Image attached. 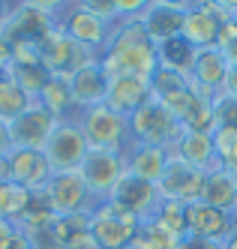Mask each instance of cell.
<instances>
[{
  "label": "cell",
  "instance_id": "obj_1",
  "mask_svg": "<svg viewBox=\"0 0 237 249\" xmlns=\"http://www.w3.org/2000/svg\"><path fill=\"white\" fill-rule=\"evenodd\" d=\"M99 66L105 69L108 78L114 75L153 78V72L159 69V51L147 36L141 18H123L111 27L108 42L99 54Z\"/></svg>",
  "mask_w": 237,
  "mask_h": 249
},
{
  "label": "cell",
  "instance_id": "obj_2",
  "mask_svg": "<svg viewBox=\"0 0 237 249\" xmlns=\"http://www.w3.org/2000/svg\"><path fill=\"white\" fill-rule=\"evenodd\" d=\"M78 129L87 138L90 150H111V153H129L132 135H129V120L123 114L111 111L108 105H93L75 114Z\"/></svg>",
  "mask_w": 237,
  "mask_h": 249
},
{
  "label": "cell",
  "instance_id": "obj_3",
  "mask_svg": "<svg viewBox=\"0 0 237 249\" xmlns=\"http://www.w3.org/2000/svg\"><path fill=\"white\" fill-rule=\"evenodd\" d=\"M129 120V135L132 144H150V147H165L174 150V144L183 135V123H180L168 108H162L156 99L144 102L135 114L126 117Z\"/></svg>",
  "mask_w": 237,
  "mask_h": 249
},
{
  "label": "cell",
  "instance_id": "obj_4",
  "mask_svg": "<svg viewBox=\"0 0 237 249\" xmlns=\"http://www.w3.org/2000/svg\"><path fill=\"white\" fill-rule=\"evenodd\" d=\"M54 24H57L72 42H78L81 48H87L90 54H102V48L108 42V33H111V24H105L99 15H93L84 0L78 3H57V15H54Z\"/></svg>",
  "mask_w": 237,
  "mask_h": 249
},
{
  "label": "cell",
  "instance_id": "obj_5",
  "mask_svg": "<svg viewBox=\"0 0 237 249\" xmlns=\"http://www.w3.org/2000/svg\"><path fill=\"white\" fill-rule=\"evenodd\" d=\"M138 231V219L111 198L99 201L90 210V237L96 249H129Z\"/></svg>",
  "mask_w": 237,
  "mask_h": 249
},
{
  "label": "cell",
  "instance_id": "obj_6",
  "mask_svg": "<svg viewBox=\"0 0 237 249\" xmlns=\"http://www.w3.org/2000/svg\"><path fill=\"white\" fill-rule=\"evenodd\" d=\"M150 90H153V99L162 105V108H168L183 126L195 117V111L207 102V99L198 96V90L192 87L189 75L171 72V69H162V66L156 69L153 78H150Z\"/></svg>",
  "mask_w": 237,
  "mask_h": 249
},
{
  "label": "cell",
  "instance_id": "obj_7",
  "mask_svg": "<svg viewBox=\"0 0 237 249\" xmlns=\"http://www.w3.org/2000/svg\"><path fill=\"white\" fill-rule=\"evenodd\" d=\"M36 54H39V63L48 69L51 75H63V78H69L75 69L99 60L96 54H90V51L81 48L78 42H72L57 24H54L45 36L36 42Z\"/></svg>",
  "mask_w": 237,
  "mask_h": 249
},
{
  "label": "cell",
  "instance_id": "obj_8",
  "mask_svg": "<svg viewBox=\"0 0 237 249\" xmlns=\"http://www.w3.org/2000/svg\"><path fill=\"white\" fill-rule=\"evenodd\" d=\"M126 153H111V150H90L78 168L84 186L90 189L93 201H108L114 186L126 177Z\"/></svg>",
  "mask_w": 237,
  "mask_h": 249
},
{
  "label": "cell",
  "instance_id": "obj_9",
  "mask_svg": "<svg viewBox=\"0 0 237 249\" xmlns=\"http://www.w3.org/2000/svg\"><path fill=\"white\" fill-rule=\"evenodd\" d=\"M54 15H57V3H15L9 9V18L0 30V36L9 45L39 42L54 27Z\"/></svg>",
  "mask_w": 237,
  "mask_h": 249
},
{
  "label": "cell",
  "instance_id": "obj_10",
  "mask_svg": "<svg viewBox=\"0 0 237 249\" xmlns=\"http://www.w3.org/2000/svg\"><path fill=\"white\" fill-rule=\"evenodd\" d=\"M42 153H45V159H48V165H51L54 174L78 171L81 168V162H84V156L90 153V147H87L84 132L78 129L75 117L60 120L57 126H54V132L48 138V144L42 147Z\"/></svg>",
  "mask_w": 237,
  "mask_h": 249
},
{
  "label": "cell",
  "instance_id": "obj_11",
  "mask_svg": "<svg viewBox=\"0 0 237 249\" xmlns=\"http://www.w3.org/2000/svg\"><path fill=\"white\" fill-rule=\"evenodd\" d=\"M231 3H189L183 12V24H180V36H183L195 51L201 48H216L219 27L228 18Z\"/></svg>",
  "mask_w": 237,
  "mask_h": 249
},
{
  "label": "cell",
  "instance_id": "obj_12",
  "mask_svg": "<svg viewBox=\"0 0 237 249\" xmlns=\"http://www.w3.org/2000/svg\"><path fill=\"white\" fill-rule=\"evenodd\" d=\"M45 195L54 207L57 216H75V213H90L96 207L93 195L84 186L78 171H63V174H51V180L45 183Z\"/></svg>",
  "mask_w": 237,
  "mask_h": 249
},
{
  "label": "cell",
  "instance_id": "obj_13",
  "mask_svg": "<svg viewBox=\"0 0 237 249\" xmlns=\"http://www.w3.org/2000/svg\"><path fill=\"white\" fill-rule=\"evenodd\" d=\"M51 165L42 150H21L12 147L3 156V180H12L18 186H24L27 192L45 189V183L51 180Z\"/></svg>",
  "mask_w": 237,
  "mask_h": 249
},
{
  "label": "cell",
  "instance_id": "obj_14",
  "mask_svg": "<svg viewBox=\"0 0 237 249\" xmlns=\"http://www.w3.org/2000/svg\"><path fill=\"white\" fill-rule=\"evenodd\" d=\"M204 180H207V171H198V168L186 165L183 159L171 156V162H168L165 174H162V180L156 183V189H159V198H165V201L195 204V201H201Z\"/></svg>",
  "mask_w": 237,
  "mask_h": 249
},
{
  "label": "cell",
  "instance_id": "obj_15",
  "mask_svg": "<svg viewBox=\"0 0 237 249\" xmlns=\"http://www.w3.org/2000/svg\"><path fill=\"white\" fill-rule=\"evenodd\" d=\"M57 117H54L48 108H42L39 102H33L24 114H18L9 123V138H12V147H21V150H42L48 144V138L57 126Z\"/></svg>",
  "mask_w": 237,
  "mask_h": 249
},
{
  "label": "cell",
  "instance_id": "obj_16",
  "mask_svg": "<svg viewBox=\"0 0 237 249\" xmlns=\"http://www.w3.org/2000/svg\"><path fill=\"white\" fill-rule=\"evenodd\" d=\"M225 75H228V57L219 48L195 51V60H192V69H189V81H192V87L198 90L201 99L213 102L219 96L222 87H225Z\"/></svg>",
  "mask_w": 237,
  "mask_h": 249
},
{
  "label": "cell",
  "instance_id": "obj_17",
  "mask_svg": "<svg viewBox=\"0 0 237 249\" xmlns=\"http://www.w3.org/2000/svg\"><path fill=\"white\" fill-rule=\"evenodd\" d=\"M111 201L120 204L123 210H129L138 222H144V219H153V213H156L162 198H159V189L153 183L138 180V177H132L129 171H126V177L111 192Z\"/></svg>",
  "mask_w": 237,
  "mask_h": 249
},
{
  "label": "cell",
  "instance_id": "obj_18",
  "mask_svg": "<svg viewBox=\"0 0 237 249\" xmlns=\"http://www.w3.org/2000/svg\"><path fill=\"white\" fill-rule=\"evenodd\" d=\"M153 99L150 90V78H138V75H114L108 78V93H105V105L111 111L129 117L135 114L144 102Z\"/></svg>",
  "mask_w": 237,
  "mask_h": 249
},
{
  "label": "cell",
  "instance_id": "obj_19",
  "mask_svg": "<svg viewBox=\"0 0 237 249\" xmlns=\"http://www.w3.org/2000/svg\"><path fill=\"white\" fill-rule=\"evenodd\" d=\"M66 81H69V93H72V105H75V111H84V108H93V105L105 102L108 75H105V69L99 66V60L75 69Z\"/></svg>",
  "mask_w": 237,
  "mask_h": 249
},
{
  "label": "cell",
  "instance_id": "obj_20",
  "mask_svg": "<svg viewBox=\"0 0 237 249\" xmlns=\"http://www.w3.org/2000/svg\"><path fill=\"white\" fill-rule=\"evenodd\" d=\"M189 3H147L141 15V24L147 30V36L153 39V45H162L168 39H177L180 36V24H183V12H186Z\"/></svg>",
  "mask_w": 237,
  "mask_h": 249
},
{
  "label": "cell",
  "instance_id": "obj_21",
  "mask_svg": "<svg viewBox=\"0 0 237 249\" xmlns=\"http://www.w3.org/2000/svg\"><path fill=\"white\" fill-rule=\"evenodd\" d=\"M189 234L213 243H225L231 234V213H222L204 201L189 204Z\"/></svg>",
  "mask_w": 237,
  "mask_h": 249
},
{
  "label": "cell",
  "instance_id": "obj_22",
  "mask_svg": "<svg viewBox=\"0 0 237 249\" xmlns=\"http://www.w3.org/2000/svg\"><path fill=\"white\" fill-rule=\"evenodd\" d=\"M171 162V150L165 147H150V144H132L129 153H126V168H129L132 177L138 180H147V183H159L162 174H165Z\"/></svg>",
  "mask_w": 237,
  "mask_h": 249
},
{
  "label": "cell",
  "instance_id": "obj_23",
  "mask_svg": "<svg viewBox=\"0 0 237 249\" xmlns=\"http://www.w3.org/2000/svg\"><path fill=\"white\" fill-rule=\"evenodd\" d=\"M171 156L183 159L186 165H192L198 171L222 168L219 162H216V153H213V135H207V132H189V129H183V135H180V141L174 144Z\"/></svg>",
  "mask_w": 237,
  "mask_h": 249
},
{
  "label": "cell",
  "instance_id": "obj_24",
  "mask_svg": "<svg viewBox=\"0 0 237 249\" xmlns=\"http://www.w3.org/2000/svg\"><path fill=\"white\" fill-rule=\"evenodd\" d=\"M201 201L222 210V213H237V174L228 168H213L207 171Z\"/></svg>",
  "mask_w": 237,
  "mask_h": 249
},
{
  "label": "cell",
  "instance_id": "obj_25",
  "mask_svg": "<svg viewBox=\"0 0 237 249\" xmlns=\"http://www.w3.org/2000/svg\"><path fill=\"white\" fill-rule=\"evenodd\" d=\"M42 105V108H48L57 120H69V117H75V105H72V93H69V81L63 75H51L48 84L42 87V93L39 99H36Z\"/></svg>",
  "mask_w": 237,
  "mask_h": 249
},
{
  "label": "cell",
  "instance_id": "obj_26",
  "mask_svg": "<svg viewBox=\"0 0 237 249\" xmlns=\"http://www.w3.org/2000/svg\"><path fill=\"white\" fill-rule=\"evenodd\" d=\"M21 90L30 96V99H39V93H42V87L48 84V78H51V72L39 63V60H12L9 63V72H6Z\"/></svg>",
  "mask_w": 237,
  "mask_h": 249
},
{
  "label": "cell",
  "instance_id": "obj_27",
  "mask_svg": "<svg viewBox=\"0 0 237 249\" xmlns=\"http://www.w3.org/2000/svg\"><path fill=\"white\" fill-rule=\"evenodd\" d=\"M153 222L162 231H168L174 240L186 237L189 234V204H183V201H165V198H162L159 207H156V213H153Z\"/></svg>",
  "mask_w": 237,
  "mask_h": 249
},
{
  "label": "cell",
  "instance_id": "obj_28",
  "mask_svg": "<svg viewBox=\"0 0 237 249\" xmlns=\"http://www.w3.org/2000/svg\"><path fill=\"white\" fill-rule=\"evenodd\" d=\"M156 51H159V66H162V69H171V72L189 75L192 60H195V48H192L183 36H177V39H168V42L156 45Z\"/></svg>",
  "mask_w": 237,
  "mask_h": 249
},
{
  "label": "cell",
  "instance_id": "obj_29",
  "mask_svg": "<svg viewBox=\"0 0 237 249\" xmlns=\"http://www.w3.org/2000/svg\"><path fill=\"white\" fill-rule=\"evenodd\" d=\"M36 99H30L9 75H0V120L12 123L18 114H24Z\"/></svg>",
  "mask_w": 237,
  "mask_h": 249
},
{
  "label": "cell",
  "instance_id": "obj_30",
  "mask_svg": "<svg viewBox=\"0 0 237 249\" xmlns=\"http://www.w3.org/2000/svg\"><path fill=\"white\" fill-rule=\"evenodd\" d=\"M27 201H30V192L24 186H18L12 180H0V219H9L18 225Z\"/></svg>",
  "mask_w": 237,
  "mask_h": 249
},
{
  "label": "cell",
  "instance_id": "obj_31",
  "mask_svg": "<svg viewBox=\"0 0 237 249\" xmlns=\"http://www.w3.org/2000/svg\"><path fill=\"white\" fill-rule=\"evenodd\" d=\"M174 246H177V240L168 231H162L153 219H144V222H138V231H135L129 249H174Z\"/></svg>",
  "mask_w": 237,
  "mask_h": 249
},
{
  "label": "cell",
  "instance_id": "obj_32",
  "mask_svg": "<svg viewBox=\"0 0 237 249\" xmlns=\"http://www.w3.org/2000/svg\"><path fill=\"white\" fill-rule=\"evenodd\" d=\"M213 153H216V162H219L222 168H234L237 165V129L216 126V132H213Z\"/></svg>",
  "mask_w": 237,
  "mask_h": 249
},
{
  "label": "cell",
  "instance_id": "obj_33",
  "mask_svg": "<svg viewBox=\"0 0 237 249\" xmlns=\"http://www.w3.org/2000/svg\"><path fill=\"white\" fill-rule=\"evenodd\" d=\"M21 234L27 237L30 249H63V243L57 240V234H54V222L42 225V228H27Z\"/></svg>",
  "mask_w": 237,
  "mask_h": 249
},
{
  "label": "cell",
  "instance_id": "obj_34",
  "mask_svg": "<svg viewBox=\"0 0 237 249\" xmlns=\"http://www.w3.org/2000/svg\"><path fill=\"white\" fill-rule=\"evenodd\" d=\"M213 111H216V123L219 126H231L237 129V99L228 93H219L213 99Z\"/></svg>",
  "mask_w": 237,
  "mask_h": 249
},
{
  "label": "cell",
  "instance_id": "obj_35",
  "mask_svg": "<svg viewBox=\"0 0 237 249\" xmlns=\"http://www.w3.org/2000/svg\"><path fill=\"white\" fill-rule=\"evenodd\" d=\"M174 249H225V243H213V240H204V237H192V234H186V237L177 240Z\"/></svg>",
  "mask_w": 237,
  "mask_h": 249
},
{
  "label": "cell",
  "instance_id": "obj_36",
  "mask_svg": "<svg viewBox=\"0 0 237 249\" xmlns=\"http://www.w3.org/2000/svg\"><path fill=\"white\" fill-rule=\"evenodd\" d=\"M18 237H21V228L9 219H0V249H9Z\"/></svg>",
  "mask_w": 237,
  "mask_h": 249
},
{
  "label": "cell",
  "instance_id": "obj_37",
  "mask_svg": "<svg viewBox=\"0 0 237 249\" xmlns=\"http://www.w3.org/2000/svg\"><path fill=\"white\" fill-rule=\"evenodd\" d=\"M9 63H12V45L0 36V75L9 72Z\"/></svg>",
  "mask_w": 237,
  "mask_h": 249
},
{
  "label": "cell",
  "instance_id": "obj_38",
  "mask_svg": "<svg viewBox=\"0 0 237 249\" xmlns=\"http://www.w3.org/2000/svg\"><path fill=\"white\" fill-rule=\"evenodd\" d=\"M222 93L234 96L237 99V63H228V75H225V87H222Z\"/></svg>",
  "mask_w": 237,
  "mask_h": 249
},
{
  "label": "cell",
  "instance_id": "obj_39",
  "mask_svg": "<svg viewBox=\"0 0 237 249\" xmlns=\"http://www.w3.org/2000/svg\"><path fill=\"white\" fill-rule=\"evenodd\" d=\"M12 150V138H9V123L0 120V156H6Z\"/></svg>",
  "mask_w": 237,
  "mask_h": 249
},
{
  "label": "cell",
  "instance_id": "obj_40",
  "mask_svg": "<svg viewBox=\"0 0 237 249\" xmlns=\"http://www.w3.org/2000/svg\"><path fill=\"white\" fill-rule=\"evenodd\" d=\"M225 249H237V213H231V234L225 240Z\"/></svg>",
  "mask_w": 237,
  "mask_h": 249
},
{
  "label": "cell",
  "instance_id": "obj_41",
  "mask_svg": "<svg viewBox=\"0 0 237 249\" xmlns=\"http://www.w3.org/2000/svg\"><path fill=\"white\" fill-rule=\"evenodd\" d=\"M9 3H0V30H3V24H6V18H9Z\"/></svg>",
  "mask_w": 237,
  "mask_h": 249
},
{
  "label": "cell",
  "instance_id": "obj_42",
  "mask_svg": "<svg viewBox=\"0 0 237 249\" xmlns=\"http://www.w3.org/2000/svg\"><path fill=\"white\" fill-rule=\"evenodd\" d=\"M9 249H30V243H27V237L21 234V237H18V240H15V243L9 246Z\"/></svg>",
  "mask_w": 237,
  "mask_h": 249
},
{
  "label": "cell",
  "instance_id": "obj_43",
  "mask_svg": "<svg viewBox=\"0 0 237 249\" xmlns=\"http://www.w3.org/2000/svg\"><path fill=\"white\" fill-rule=\"evenodd\" d=\"M228 171H234V174H237V165H234V168H228Z\"/></svg>",
  "mask_w": 237,
  "mask_h": 249
},
{
  "label": "cell",
  "instance_id": "obj_44",
  "mask_svg": "<svg viewBox=\"0 0 237 249\" xmlns=\"http://www.w3.org/2000/svg\"><path fill=\"white\" fill-rule=\"evenodd\" d=\"M234 15H237V3H234Z\"/></svg>",
  "mask_w": 237,
  "mask_h": 249
}]
</instances>
